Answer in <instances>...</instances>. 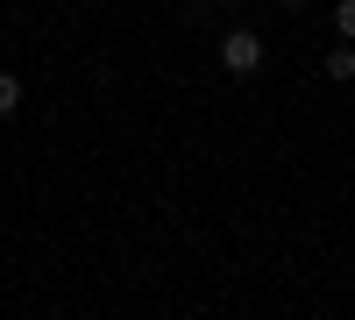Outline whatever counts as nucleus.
<instances>
[{
    "mask_svg": "<svg viewBox=\"0 0 355 320\" xmlns=\"http://www.w3.org/2000/svg\"><path fill=\"white\" fill-rule=\"evenodd\" d=\"M220 65L227 71H256L263 65V36H256V28H227V36H220Z\"/></svg>",
    "mask_w": 355,
    "mask_h": 320,
    "instance_id": "nucleus-1",
    "label": "nucleus"
},
{
    "mask_svg": "<svg viewBox=\"0 0 355 320\" xmlns=\"http://www.w3.org/2000/svg\"><path fill=\"white\" fill-rule=\"evenodd\" d=\"M320 71H327L334 85H355V50L341 43V50H327V65H320Z\"/></svg>",
    "mask_w": 355,
    "mask_h": 320,
    "instance_id": "nucleus-2",
    "label": "nucleus"
},
{
    "mask_svg": "<svg viewBox=\"0 0 355 320\" xmlns=\"http://www.w3.org/2000/svg\"><path fill=\"white\" fill-rule=\"evenodd\" d=\"M15 107H21V78L0 71V114H15Z\"/></svg>",
    "mask_w": 355,
    "mask_h": 320,
    "instance_id": "nucleus-3",
    "label": "nucleus"
},
{
    "mask_svg": "<svg viewBox=\"0 0 355 320\" xmlns=\"http://www.w3.org/2000/svg\"><path fill=\"white\" fill-rule=\"evenodd\" d=\"M334 28H341V43H355V0H341V8H334Z\"/></svg>",
    "mask_w": 355,
    "mask_h": 320,
    "instance_id": "nucleus-4",
    "label": "nucleus"
},
{
    "mask_svg": "<svg viewBox=\"0 0 355 320\" xmlns=\"http://www.w3.org/2000/svg\"><path fill=\"white\" fill-rule=\"evenodd\" d=\"M284 8H306V0H284Z\"/></svg>",
    "mask_w": 355,
    "mask_h": 320,
    "instance_id": "nucleus-5",
    "label": "nucleus"
},
{
    "mask_svg": "<svg viewBox=\"0 0 355 320\" xmlns=\"http://www.w3.org/2000/svg\"><path fill=\"white\" fill-rule=\"evenodd\" d=\"M220 8H234V0H220Z\"/></svg>",
    "mask_w": 355,
    "mask_h": 320,
    "instance_id": "nucleus-6",
    "label": "nucleus"
}]
</instances>
